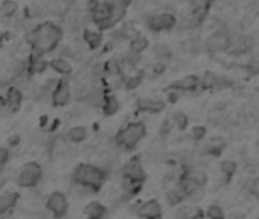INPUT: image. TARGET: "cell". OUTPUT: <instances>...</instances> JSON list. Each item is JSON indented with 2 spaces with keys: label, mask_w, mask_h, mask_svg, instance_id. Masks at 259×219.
<instances>
[{
  "label": "cell",
  "mask_w": 259,
  "mask_h": 219,
  "mask_svg": "<svg viewBox=\"0 0 259 219\" xmlns=\"http://www.w3.org/2000/svg\"><path fill=\"white\" fill-rule=\"evenodd\" d=\"M192 4V10L194 11H203V13H207L211 10L214 0H191Z\"/></svg>",
  "instance_id": "cell-32"
},
{
  "label": "cell",
  "mask_w": 259,
  "mask_h": 219,
  "mask_svg": "<svg viewBox=\"0 0 259 219\" xmlns=\"http://www.w3.org/2000/svg\"><path fill=\"white\" fill-rule=\"evenodd\" d=\"M136 106L139 112H143V113H149V115H157V113H162L166 103L165 100L162 99H154V97H140L137 99L136 102Z\"/></svg>",
  "instance_id": "cell-10"
},
{
  "label": "cell",
  "mask_w": 259,
  "mask_h": 219,
  "mask_svg": "<svg viewBox=\"0 0 259 219\" xmlns=\"http://www.w3.org/2000/svg\"><path fill=\"white\" fill-rule=\"evenodd\" d=\"M206 133H207L206 127H203V125H197V127H194V128H192L191 137H192V140L200 142V140H203V139L206 137Z\"/></svg>",
  "instance_id": "cell-36"
},
{
  "label": "cell",
  "mask_w": 259,
  "mask_h": 219,
  "mask_svg": "<svg viewBox=\"0 0 259 219\" xmlns=\"http://www.w3.org/2000/svg\"><path fill=\"white\" fill-rule=\"evenodd\" d=\"M10 161V149L5 146H0V169Z\"/></svg>",
  "instance_id": "cell-37"
},
{
  "label": "cell",
  "mask_w": 259,
  "mask_h": 219,
  "mask_svg": "<svg viewBox=\"0 0 259 219\" xmlns=\"http://www.w3.org/2000/svg\"><path fill=\"white\" fill-rule=\"evenodd\" d=\"M23 102V94L17 87H10L5 96V108H8L10 112L16 113L20 110Z\"/></svg>",
  "instance_id": "cell-14"
},
{
  "label": "cell",
  "mask_w": 259,
  "mask_h": 219,
  "mask_svg": "<svg viewBox=\"0 0 259 219\" xmlns=\"http://www.w3.org/2000/svg\"><path fill=\"white\" fill-rule=\"evenodd\" d=\"M200 87V78L197 75H186L174 82H171L168 90H177V91H194Z\"/></svg>",
  "instance_id": "cell-11"
},
{
  "label": "cell",
  "mask_w": 259,
  "mask_h": 219,
  "mask_svg": "<svg viewBox=\"0 0 259 219\" xmlns=\"http://www.w3.org/2000/svg\"><path fill=\"white\" fill-rule=\"evenodd\" d=\"M63 40V29L50 22L38 25L29 34V44L35 55H46L55 50Z\"/></svg>",
  "instance_id": "cell-2"
},
{
  "label": "cell",
  "mask_w": 259,
  "mask_h": 219,
  "mask_svg": "<svg viewBox=\"0 0 259 219\" xmlns=\"http://www.w3.org/2000/svg\"><path fill=\"white\" fill-rule=\"evenodd\" d=\"M5 106V97H0V108Z\"/></svg>",
  "instance_id": "cell-43"
},
{
  "label": "cell",
  "mask_w": 259,
  "mask_h": 219,
  "mask_svg": "<svg viewBox=\"0 0 259 219\" xmlns=\"http://www.w3.org/2000/svg\"><path fill=\"white\" fill-rule=\"evenodd\" d=\"M218 85H221V78L212 72H206L203 75V78H200V87L201 88H215Z\"/></svg>",
  "instance_id": "cell-23"
},
{
  "label": "cell",
  "mask_w": 259,
  "mask_h": 219,
  "mask_svg": "<svg viewBox=\"0 0 259 219\" xmlns=\"http://www.w3.org/2000/svg\"><path fill=\"white\" fill-rule=\"evenodd\" d=\"M102 112L106 116H113L119 112L121 108V103H119V99L115 96V94H109V96H104L102 97Z\"/></svg>",
  "instance_id": "cell-19"
},
{
  "label": "cell",
  "mask_w": 259,
  "mask_h": 219,
  "mask_svg": "<svg viewBox=\"0 0 259 219\" xmlns=\"http://www.w3.org/2000/svg\"><path fill=\"white\" fill-rule=\"evenodd\" d=\"M84 41H85V44L90 47V49H98L101 44H102V35H101V32H98V31H90V29H87V31H84Z\"/></svg>",
  "instance_id": "cell-24"
},
{
  "label": "cell",
  "mask_w": 259,
  "mask_h": 219,
  "mask_svg": "<svg viewBox=\"0 0 259 219\" xmlns=\"http://www.w3.org/2000/svg\"><path fill=\"white\" fill-rule=\"evenodd\" d=\"M115 2H118V4H121V5H124V7H130V4L133 2V0H115Z\"/></svg>",
  "instance_id": "cell-41"
},
{
  "label": "cell",
  "mask_w": 259,
  "mask_h": 219,
  "mask_svg": "<svg viewBox=\"0 0 259 219\" xmlns=\"http://www.w3.org/2000/svg\"><path fill=\"white\" fill-rule=\"evenodd\" d=\"M49 67H50L52 70H54V72L60 73L61 76H70L72 72H73V67H72V64H70V61L66 60V58H63V57H58V58L50 60V61H49Z\"/></svg>",
  "instance_id": "cell-16"
},
{
  "label": "cell",
  "mask_w": 259,
  "mask_h": 219,
  "mask_svg": "<svg viewBox=\"0 0 259 219\" xmlns=\"http://www.w3.org/2000/svg\"><path fill=\"white\" fill-rule=\"evenodd\" d=\"M84 214L90 219H101L107 214V207L99 201H92L84 207Z\"/></svg>",
  "instance_id": "cell-17"
},
{
  "label": "cell",
  "mask_w": 259,
  "mask_h": 219,
  "mask_svg": "<svg viewBox=\"0 0 259 219\" xmlns=\"http://www.w3.org/2000/svg\"><path fill=\"white\" fill-rule=\"evenodd\" d=\"M185 174H186L188 177H191L200 187L206 186V183H207V175H206L203 171H200V169H189V171H186Z\"/></svg>",
  "instance_id": "cell-30"
},
{
  "label": "cell",
  "mask_w": 259,
  "mask_h": 219,
  "mask_svg": "<svg viewBox=\"0 0 259 219\" xmlns=\"http://www.w3.org/2000/svg\"><path fill=\"white\" fill-rule=\"evenodd\" d=\"M166 198H168V202L171 204V205H179L185 198L182 196V193L179 192V189L176 187V189H172V190H169L168 193H166Z\"/></svg>",
  "instance_id": "cell-35"
},
{
  "label": "cell",
  "mask_w": 259,
  "mask_h": 219,
  "mask_svg": "<svg viewBox=\"0 0 259 219\" xmlns=\"http://www.w3.org/2000/svg\"><path fill=\"white\" fill-rule=\"evenodd\" d=\"M171 121H172L174 127H177L180 131L186 130V128H188V124H189V119H188V116H186L183 112H177V113H174V115H172V118H171Z\"/></svg>",
  "instance_id": "cell-31"
},
{
  "label": "cell",
  "mask_w": 259,
  "mask_h": 219,
  "mask_svg": "<svg viewBox=\"0 0 259 219\" xmlns=\"http://www.w3.org/2000/svg\"><path fill=\"white\" fill-rule=\"evenodd\" d=\"M52 103L55 106H64L70 102L72 99V87L67 79H60L50 94Z\"/></svg>",
  "instance_id": "cell-9"
},
{
  "label": "cell",
  "mask_w": 259,
  "mask_h": 219,
  "mask_svg": "<svg viewBox=\"0 0 259 219\" xmlns=\"http://www.w3.org/2000/svg\"><path fill=\"white\" fill-rule=\"evenodd\" d=\"M143 81V72L142 70H137V72H133L130 73L125 79H124V84L127 88L133 90V88H137L140 85V82Z\"/></svg>",
  "instance_id": "cell-29"
},
{
  "label": "cell",
  "mask_w": 259,
  "mask_h": 219,
  "mask_svg": "<svg viewBox=\"0 0 259 219\" xmlns=\"http://www.w3.org/2000/svg\"><path fill=\"white\" fill-rule=\"evenodd\" d=\"M89 11L92 22L99 31H107L125 17L127 7L116 4L115 0H89Z\"/></svg>",
  "instance_id": "cell-1"
},
{
  "label": "cell",
  "mask_w": 259,
  "mask_h": 219,
  "mask_svg": "<svg viewBox=\"0 0 259 219\" xmlns=\"http://www.w3.org/2000/svg\"><path fill=\"white\" fill-rule=\"evenodd\" d=\"M206 216H207V217H211V219H221V217H224V216H226V213H224V210H223V207H221V205H218V204H212V205H209V208H207Z\"/></svg>",
  "instance_id": "cell-33"
},
{
  "label": "cell",
  "mask_w": 259,
  "mask_h": 219,
  "mask_svg": "<svg viewBox=\"0 0 259 219\" xmlns=\"http://www.w3.org/2000/svg\"><path fill=\"white\" fill-rule=\"evenodd\" d=\"M226 146H227V142L223 137H220V136L212 137V139H209L204 143V146L201 149V154L203 155H209V157H220L223 154V151L226 149Z\"/></svg>",
  "instance_id": "cell-12"
},
{
  "label": "cell",
  "mask_w": 259,
  "mask_h": 219,
  "mask_svg": "<svg viewBox=\"0 0 259 219\" xmlns=\"http://www.w3.org/2000/svg\"><path fill=\"white\" fill-rule=\"evenodd\" d=\"M236 169H238V164H236V161H233V160H224V161H221V164H220V171H221V174L224 175L226 183H229V181L233 178V175L236 174Z\"/></svg>",
  "instance_id": "cell-22"
},
{
  "label": "cell",
  "mask_w": 259,
  "mask_h": 219,
  "mask_svg": "<svg viewBox=\"0 0 259 219\" xmlns=\"http://www.w3.org/2000/svg\"><path fill=\"white\" fill-rule=\"evenodd\" d=\"M163 211H162V205L159 201L155 199H149L146 202H143L139 208H137V216L139 217H151V219H155V217H162Z\"/></svg>",
  "instance_id": "cell-13"
},
{
  "label": "cell",
  "mask_w": 259,
  "mask_h": 219,
  "mask_svg": "<svg viewBox=\"0 0 259 219\" xmlns=\"http://www.w3.org/2000/svg\"><path fill=\"white\" fill-rule=\"evenodd\" d=\"M41 175H43V171H41L40 164L37 161H29L20 169V174L17 177V183H19L20 187L31 189V187H34V186H37L40 183Z\"/></svg>",
  "instance_id": "cell-5"
},
{
  "label": "cell",
  "mask_w": 259,
  "mask_h": 219,
  "mask_svg": "<svg viewBox=\"0 0 259 219\" xmlns=\"http://www.w3.org/2000/svg\"><path fill=\"white\" fill-rule=\"evenodd\" d=\"M145 136H146V127L143 122H130L128 125H125L122 130L118 131L115 142L118 146L131 151L140 143V140Z\"/></svg>",
  "instance_id": "cell-4"
},
{
  "label": "cell",
  "mask_w": 259,
  "mask_h": 219,
  "mask_svg": "<svg viewBox=\"0 0 259 219\" xmlns=\"http://www.w3.org/2000/svg\"><path fill=\"white\" fill-rule=\"evenodd\" d=\"M19 198L20 195L17 192H8V193L0 195V214H5L10 210H13L17 205Z\"/></svg>",
  "instance_id": "cell-18"
},
{
  "label": "cell",
  "mask_w": 259,
  "mask_h": 219,
  "mask_svg": "<svg viewBox=\"0 0 259 219\" xmlns=\"http://www.w3.org/2000/svg\"><path fill=\"white\" fill-rule=\"evenodd\" d=\"M122 177L125 181L143 184L146 181V174L139 157H131L122 168Z\"/></svg>",
  "instance_id": "cell-6"
},
{
  "label": "cell",
  "mask_w": 259,
  "mask_h": 219,
  "mask_svg": "<svg viewBox=\"0 0 259 219\" xmlns=\"http://www.w3.org/2000/svg\"><path fill=\"white\" fill-rule=\"evenodd\" d=\"M19 11V5L17 2H14V0H5V2H2V5H0V14H2L4 17H14Z\"/></svg>",
  "instance_id": "cell-26"
},
{
  "label": "cell",
  "mask_w": 259,
  "mask_h": 219,
  "mask_svg": "<svg viewBox=\"0 0 259 219\" xmlns=\"http://www.w3.org/2000/svg\"><path fill=\"white\" fill-rule=\"evenodd\" d=\"M227 44H229V35L224 34V32H217L214 34L209 40H207L206 46L207 49H209L211 52H226L227 49Z\"/></svg>",
  "instance_id": "cell-15"
},
{
  "label": "cell",
  "mask_w": 259,
  "mask_h": 219,
  "mask_svg": "<svg viewBox=\"0 0 259 219\" xmlns=\"http://www.w3.org/2000/svg\"><path fill=\"white\" fill-rule=\"evenodd\" d=\"M250 192L251 195L259 201V177H256L253 181H251V186H250Z\"/></svg>",
  "instance_id": "cell-39"
},
{
  "label": "cell",
  "mask_w": 259,
  "mask_h": 219,
  "mask_svg": "<svg viewBox=\"0 0 259 219\" xmlns=\"http://www.w3.org/2000/svg\"><path fill=\"white\" fill-rule=\"evenodd\" d=\"M46 207L47 210L52 213L54 217H63L67 214V210H69V201H67V196L63 193V192H52L46 201Z\"/></svg>",
  "instance_id": "cell-8"
},
{
  "label": "cell",
  "mask_w": 259,
  "mask_h": 219,
  "mask_svg": "<svg viewBox=\"0 0 259 219\" xmlns=\"http://www.w3.org/2000/svg\"><path fill=\"white\" fill-rule=\"evenodd\" d=\"M2 43H4V35H2V32H0V46H2Z\"/></svg>",
  "instance_id": "cell-44"
},
{
  "label": "cell",
  "mask_w": 259,
  "mask_h": 219,
  "mask_svg": "<svg viewBox=\"0 0 259 219\" xmlns=\"http://www.w3.org/2000/svg\"><path fill=\"white\" fill-rule=\"evenodd\" d=\"M146 26L152 32H165V31H171L177 26V19L171 13L152 14L146 19Z\"/></svg>",
  "instance_id": "cell-7"
},
{
  "label": "cell",
  "mask_w": 259,
  "mask_h": 219,
  "mask_svg": "<svg viewBox=\"0 0 259 219\" xmlns=\"http://www.w3.org/2000/svg\"><path fill=\"white\" fill-rule=\"evenodd\" d=\"M176 216L177 217H200V216H204V213L200 208H197V207L182 205V207H179Z\"/></svg>",
  "instance_id": "cell-27"
},
{
  "label": "cell",
  "mask_w": 259,
  "mask_h": 219,
  "mask_svg": "<svg viewBox=\"0 0 259 219\" xmlns=\"http://www.w3.org/2000/svg\"><path fill=\"white\" fill-rule=\"evenodd\" d=\"M49 69V61H46L43 58V55H35L31 58L29 66H28V72L31 75H37V73H43Z\"/></svg>",
  "instance_id": "cell-20"
},
{
  "label": "cell",
  "mask_w": 259,
  "mask_h": 219,
  "mask_svg": "<svg viewBox=\"0 0 259 219\" xmlns=\"http://www.w3.org/2000/svg\"><path fill=\"white\" fill-rule=\"evenodd\" d=\"M119 35L122 40H131L137 35V29L131 25H124L121 29H119Z\"/></svg>",
  "instance_id": "cell-34"
},
{
  "label": "cell",
  "mask_w": 259,
  "mask_h": 219,
  "mask_svg": "<svg viewBox=\"0 0 259 219\" xmlns=\"http://www.w3.org/2000/svg\"><path fill=\"white\" fill-rule=\"evenodd\" d=\"M4 184H5V178H4L2 172H0V189H2V187H4Z\"/></svg>",
  "instance_id": "cell-42"
},
{
  "label": "cell",
  "mask_w": 259,
  "mask_h": 219,
  "mask_svg": "<svg viewBox=\"0 0 259 219\" xmlns=\"http://www.w3.org/2000/svg\"><path fill=\"white\" fill-rule=\"evenodd\" d=\"M172 127H174V124H172V121H171V119L165 121V122H163V125H162V128H160V134H162L163 137H166V136L171 133Z\"/></svg>",
  "instance_id": "cell-38"
},
{
  "label": "cell",
  "mask_w": 259,
  "mask_h": 219,
  "mask_svg": "<svg viewBox=\"0 0 259 219\" xmlns=\"http://www.w3.org/2000/svg\"><path fill=\"white\" fill-rule=\"evenodd\" d=\"M165 70H166V66H165L163 61H157V63H155V64L152 66V72H154L155 75H162Z\"/></svg>",
  "instance_id": "cell-40"
},
{
  "label": "cell",
  "mask_w": 259,
  "mask_h": 219,
  "mask_svg": "<svg viewBox=\"0 0 259 219\" xmlns=\"http://www.w3.org/2000/svg\"><path fill=\"white\" fill-rule=\"evenodd\" d=\"M66 136L72 143H82L87 139V130L84 127H73L67 131Z\"/></svg>",
  "instance_id": "cell-25"
},
{
  "label": "cell",
  "mask_w": 259,
  "mask_h": 219,
  "mask_svg": "<svg viewBox=\"0 0 259 219\" xmlns=\"http://www.w3.org/2000/svg\"><path fill=\"white\" fill-rule=\"evenodd\" d=\"M109 174L106 169L90 163H81L72 174V181L87 192H99L104 183L107 181Z\"/></svg>",
  "instance_id": "cell-3"
},
{
  "label": "cell",
  "mask_w": 259,
  "mask_h": 219,
  "mask_svg": "<svg viewBox=\"0 0 259 219\" xmlns=\"http://www.w3.org/2000/svg\"><path fill=\"white\" fill-rule=\"evenodd\" d=\"M154 57L157 58L159 61H165L169 60L172 57V50L169 46L166 44H155L154 46Z\"/></svg>",
  "instance_id": "cell-28"
},
{
  "label": "cell",
  "mask_w": 259,
  "mask_h": 219,
  "mask_svg": "<svg viewBox=\"0 0 259 219\" xmlns=\"http://www.w3.org/2000/svg\"><path fill=\"white\" fill-rule=\"evenodd\" d=\"M148 46H149V41H148V38L143 37V35H139V34H137L134 38L130 40V50H131V53L139 55V53L145 52V50L148 49Z\"/></svg>",
  "instance_id": "cell-21"
}]
</instances>
